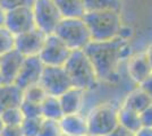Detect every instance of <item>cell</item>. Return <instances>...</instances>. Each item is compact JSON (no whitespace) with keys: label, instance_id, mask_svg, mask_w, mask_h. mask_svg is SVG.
I'll list each match as a JSON object with an SVG mask.
<instances>
[{"label":"cell","instance_id":"6","mask_svg":"<svg viewBox=\"0 0 152 136\" xmlns=\"http://www.w3.org/2000/svg\"><path fill=\"white\" fill-rule=\"evenodd\" d=\"M32 12L35 27L47 35L53 34L59 22L63 20L53 0H34Z\"/></svg>","mask_w":152,"mask_h":136},{"label":"cell","instance_id":"15","mask_svg":"<svg viewBox=\"0 0 152 136\" xmlns=\"http://www.w3.org/2000/svg\"><path fill=\"white\" fill-rule=\"evenodd\" d=\"M128 75L136 84H141L150 74L152 69L150 64L148 61L145 53H136L128 58V65H127Z\"/></svg>","mask_w":152,"mask_h":136},{"label":"cell","instance_id":"24","mask_svg":"<svg viewBox=\"0 0 152 136\" xmlns=\"http://www.w3.org/2000/svg\"><path fill=\"white\" fill-rule=\"evenodd\" d=\"M15 49V35L5 26H0V57Z\"/></svg>","mask_w":152,"mask_h":136},{"label":"cell","instance_id":"23","mask_svg":"<svg viewBox=\"0 0 152 136\" xmlns=\"http://www.w3.org/2000/svg\"><path fill=\"white\" fill-rule=\"evenodd\" d=\"M0 117L4 125H7V126H20V124L24 120V116L19 107H13L1 111Z\"/></svg>","mask_w":152,"mask_h":136},{"label":"cell","instance_id":"20","mask_svg":"<svg viewBox=\"0 0 152 136\" xmlns=\"http://www.w3.org/2000/svg\"><path fill=\"white\" fill-rule=\"evenodd\" d=\"M41 107V116L43 119H50V120H57L59 121L60 118L64 116L63 109L59 102V97L47 95L45 99L40 104Z\"/></svg>","mask_w":152,"mask_h":136},{"label":"cell","instance_id":"33","mask_svg":"<svg viewBox=\"0 0 152 136\" xmlns=\"http://www.w3.org/2000/svg\"><path fill=\"white\" fill-rule=\"evenodd\" d=\"M135 136H152V127H141L135 133Z\"/></svg>","mask_w":152,"mask_h":136},{"label":"cell","instance_id":"14","mask_svg":"<svg viewBox=\"0 0 152 136\" xmlns=\"http://www.w3.org/2000/svg\"><path fill=\"white\" fill-rule=\"evenodd\" d=\"M85 97L86 92L77 89V87H70L64 94L59 97V102L61 105L64 115H70V113H78L82 112L85 104Z\"/></svg>","mask_w":152,"mask_h":136},{"label":"cell","instance_id":"21","mask_svg":"<svg viewBox=\"0 0 152 136\" xmlns=\"http://www.w3.org/2000/svg\"><path fill=\"white\" fill-rule=\"evenodd\" d=\"M85 12L116 10L121 12L123 0H82Z\"/></svg>","mask_w":152,"mask_h":136},{"label":"cell","instance_id":"34","mask_svg":"<svg viewBox=\"0 0 152 136\" xmlns=\"http://www.w3.org/2000/svg\"><path fill=\"white\" fill-rule=\"evenodd\" d=\"M144 53H145L146 58H148V61H149L150 67H151V69H152V44H150L148 47V49L145 50Z\"/></svg>","mask_w":152,"mask_h":136},{"label":"cell","instance_id":"19","mask_svg":"<svg viewBox=\"0 0 152 136\" xmlns=\"http://www.w3.org/2000/svg\"><path fill=\"white\" fill-rule=\"evenodd\" d=\"M118 125L129 132L136 133L142 127L140 113L124 105H121L118 108Z\"/></svg>","mask_w":152,"mask_h":136},{"label":"cell","instance_id":"27","mask_svg":"<svg viewBox=\"0 0 152 136\" xmlns=\"http://www.w3.org/2000/svg\"><path fill=\"white\" fill-rule=\"evenodd\" d=\"M19 108H20V111H22L24 118H42L40 104L32 103V102L23 100Z\"/></svg>","mask_w":152,"mask_h":136},{"label":"cell","instance_id":"2","mask_svg":"<svg viewBox=\"0 0 152 136\" xmlns=\"http://www.w3.org/2000/svg\"><path fill=\"white\" fill-rule=\"evenodd\" d=\"M83 20L89 28L91 41L95 42L117 38L123 26L121 12L116 10L86 12L83 16Z\"/></svg>","mask_w":152,"mask_h":136},{"label":"cell","instance_id":"32","mask_svg":"<svg viewBox=\"0 0 152 136\" xmlns=\"http://www.w3.org/2000/svg\"><path fill=\"white\" fill-rule=\"evenodd\" d=\"M107 136H135V133L125 129L124 127H121V126L118 125V126H117L110 134H108Z\"/></svg>","mask_w":152,"mask_h":136},{"label":"cell","instance_id":"16","mask_svg":"<svg viewBox=\"0 0 152 136\" xmlns=\"http://www.w3.org/2000/svg\"><path fill=\"white\" fill-rule=\"evenodd\" d=\"M23 101V91L15 84L0 85V112L8 108L19 107Z\"/></svg>","mask_w":152,"mask_h":136},{"label":"cell","instance_id":"11","mask_svg":"<svg viewBox=\"0 0 152 136\" xmlns=\"http://www.w3.org/2000/svg\"><path fill=\"white\" fill-rule=\"evenodd\" d=\"M43 68L45 65L42 64L38 56L25 57L14 84L22 91L31 85L38 84L40 83Z\"/></svg>","mask_w":152,"mask_h":136},{"label":"cell","instance_id":"30","mask_svg":"<svg viewBox=\"0 0 152 136\" xmlns=\"http://www.w3.org/2000/svg\"><path fill=\"white\" fill-rule=\"evenodd\" d=\"M0 136H23L20 126H7L5 125Z\"/></svg>","mask_w":152,"mask_h":136},{"label":"cell","instance_id":"36","mask_svg":"<svg viewBox=\"0 0 152 136\" xmlns=\"http://www.w3.org/2000/svg\"><path fill=\"white\" fill-rule=\"evenodd\" d=\"M4 123H2V120H1V117H0V134H1V130H2V128H4Z\"/></svg>","mask_w":152,"mask_h":136},{"label":"cell","instance_id":"13","mask_svg":"<svg viewBox=\"0 0 152 136\" xmlns=\"http://www.w3.org/2000/svg\"><path fill=\"white\" fill-rule=\"evenodd\" d=\"M59 126L64 135L85 136L89 134L86 116L82 112L64 115L59 120Z\"/></svg>","mask_w":152,"mask_h":136},{"label":"cell","instance_id":"39","mask_svg":"<svg viewBox=\"0 0 152 136\" xmlns=\"http://www.w3.org/2000/svg\"><path fill=\"white\" fill-rule=\"evenodd\" d=\"M0 5H1V0H0Z\"/></svg>","mask_w":152,"mask_h":136},{"label":"cell","instance_id":"8","mask_svg":"<svg viewBox=\"0 0 152 136\" xmlns=\"http://www.w3.org/2000/svg\"><path fill=\"white\" fill-rule=\"evenodd\" d=\"M72 50L55 34L47 35L42 50L39 53V58L45 66L61 67L69 58Z\"/></svg>","mask_w":152,"mask_h":136},{"label":"cell","instance_id":"10","mask_svg":"<svg viewBox=\"0 0 152 136\" xmlns=\"http://www.w3.org/2000/svg\"><path fill=\"white\" fill-rule=\"evenodd\" d=\"M47 39V34L39 28H33L15 36V50L24 57L39 56Z\"/></svg>","mask_w":152,"mask_h":136},{"label":"cell","instance_id":"4","mask_svg":"<svg viewBox=\"0 0 152 136\" xmlns=\"http://www.w3.org/2000/svg\"><path fill=\"white\" fill-rule=\"evenodd\" d=\"M72 51L83 50L91 42L89 28L83 18H63L53 33Z\"/></svg>","mask_w":152,"mask_h":136},{"label":"cell","instance_id":"40","mask_svg":"<svg viewBox=\"0 0 152 136\" xmlns=\"http://www.w3.org/2000/svg\"><path fill=\"white\" fill-rule=\"evenodd\" d=\"M0 85H1V81H0Z\"/></svg>","mask_w":152,"mask_h":136},{"label":"cell","instance_id":"12","mask_svg":"<svg viewBox=\"0 0 152 136\" xmlns=\"http://www.w3.org/2000/svg\"><path fill=\"white\" fill-rule=\"evenodd\" d=\"M24 56L17 50H12L0 57V81L1 84H14L24 61Z\"/></svg>","mask_w":152,"mask_h":136},{"label":"cell","instance_id":"9","mask_svg":"<svg viewBox=\"0 0 152 136\" xmlns=\"http://www.w3.org/2000/svg\"><path fill=\"white\" fill-rule=\"evenodd\" d=\"M5 24L4 26L14 35H18L35 28L32 6L15 7L5 10Z\"/></svg>","mask_w":152,"mask_h":136},{"label":"cell","instance_id":"28","mask_svg":"<svg viewBox=\"0 0 152 136\" xmlns=\"http://www.w3.org/2000/svg\"><path fill=\"white\" fill-rule=\"evenodd\" d=\"M34 2V0H1V5L0 7L4 10H8L15 7L20 6H32Z\"/></svg>","mask_w":152,"mask_h":136},{"label":"cell","instance_id":"18","mask_svg":"<svg viewBox=\"0 0 152 136\" xmlns=\"http://www.w3.org/2000/svg\"><path fill=\"white\" fill-rule=\"evenodd\" d=\"M63 18H83L85 8L82 0H53Z\"/></svg>","mask_w":152,"mask_h":136},{"label":"cell","instance_id":"31","mask_svg":"<svg viewBox=\"0 0 152 136\" xmlns=\"http://www.w3.org/2000/svg\"><path fill=\"white\" fill-rule=\"evenodd\" d=\"M139 86L152 99V73L139 85Z\"/></svg>","mask_w":152,"mask_h":136},{"label":"cell","instance_id":"5","mask_svg":"<svg viewBox=\"0 0 152 136\" xmlns=\"http://www.w3.org/2000/svg\"><path fill=\"white\" fill-rule=\"evenodd\" d=\"M88 132L91 135L107 136L118 126V108L111 104H99L85 115Z\"/></svg>","mask_w":152,"mask_h":136},{"label":"cell","instance_id":"26","mask_svg":"<svg viewBox=\"0 0 152 136\" xmlns=\"http://www.w3.org/2000/svg\"><path fill=\"white\" fill-rule=\"evenodd\" d=\"M43 118H24L20 124L23 136H37L41 127Z\"/></svg>","mask_w":152,"mask_h":136},{"label":"cell","instance_id":"29","mask_svg":"<svg viewBox=\"0 0 152 136\" xmlns=\"http://www.w3.org/2000/svg\"><path fill=\"white\" fill-rule=\"evenodd\" d=\"M142 127H152V103L140 113Z\"/></svg>","mask_w":152,"mask_h":136},{"label":"cell","instance_id":"35","mask_svg":"<svg viewBox=\"0 0 152 136\" xmlns=\"http://www.w3.org/2000/svg\"><path fill=\"white\" fill-rule=\"evenodd\" d=\"M5 10L0 7V26H4V24H5Z\"/></svg>","mask_w":152,"mask_h":136},{"label":"cell","instance_id":"38","mask_svg":"<svg viewBox=\"0 0 152 136\" xmlns=\"http://www.w3.org/2000/svg\"><path fill=\"white\" fill-rule=\"evenodd\" d=\"M61 136H67V135H64V134H63V135H61Z\"/></svg>","mask_w":152,"mask_h":136},{"label":"cell","instance_id":"7","mask_svg":"<svg viewBox=\"0 0 152 136\" xmlns=\"http://www.w3.org/2000/svg\"><path fill=\"white\" fill-rule=\"evenodd\" d=\"M40 84L48 95L59 97L67 90L73 87L72 81L65 67H49L45 66Z\"/></svg>","mask_w":152,"mask_h":136},{"label":"cell","instance_id":"37","mask_svg":"<svg viewBox=\"0 0 152 136\" xmlns=\"http://www.w3.org/2000/svg\"><path fill=\"white\" fill-rule=\"evenodd\" d=\"M85 136H95V135H91V134H88V135H85Z\"/></svg>","mask_w":152,"mask_h":136},{"label":"cell","instance_id":"22","mask_svg":"<svg viewBox=\"0 0 152 136\" xmlns=\"http://www.w3.org/2000/svg\"><path fill=\"white\" fill-rule=\"evenodd\" d=\"M47 95L48 94L45 93V89L41 86L40 83L31 85L26 87L25 90H23V100L32 102V103L41 104Z\"/></svg>","mask_w":152,"mask_h":136},{"label":"cell","instance_id":"1","mask_svg":"<svg viewBox=\"0 0 152 136\" xmlns=\"http://www.w3.org/2000/svg\"><path fill=\"white\" fill-rule=\"evenodd\" d=\"M83 51L91 60L99 81H107L114 77L121 60L131 57L128 40L119 36L109 41H91Z\"/></svg>","mask_w":152,"mask_h":136},{"label":"cell","instance_id":"17","mask_svg":"<svg viewBox=\"0 0 152 136\" xmlns=\"http://www.w3.org/2000/svg\"><path fill=\"white\" fill-rule=\"evenodd\" d=\"M152 103V99L141 87H136L126 95L121 105L141 113L145 108Z\"/></svg>","mask_w":152,"mask_h":136},{"label":"cell","instance_id":"3","mask_svg":"<svg viewBox=\"0 0 152 136\" xmlns=\"http://www.w3.org/2000/svg\"><path fill=\"white\" fill-rule=\"evenodd\" d=\"M64 67L74 87L90 92L94 90L100 82L91 60L83 50L72 51Z\"/></svg>","mask_w":152,"mask_h":136},{"label":"cell","instance_id":"25","mask_svg":"<svg viewBox=\"0 0 152 136\" xmlns=\"http://www.w3.org/2000/svg\"><path fill=\"white\" fill-rule=\"evenodd\" d=\"M61 129L59 126V121L50 120V119H42V124L37 136H61Z\"/></svg>","mask_w":152,"mask_h":136}]
</instances>
